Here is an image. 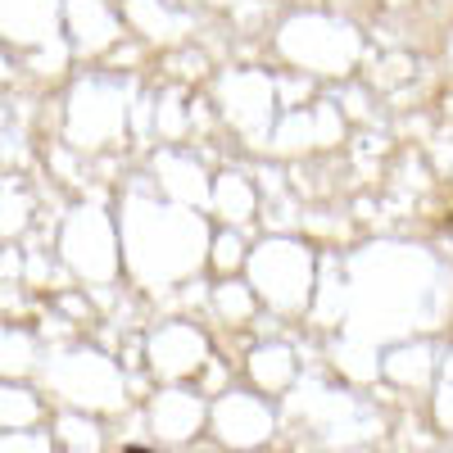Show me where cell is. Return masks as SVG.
I'll use <instances>...</instances> for the list:
<instances>
[{"mask_svg": "<svg viewBox=\"0 0 453 453\" xmlns=\"http://www.w3.org/2000/svg\"><path fill=\"white\" fill-rule=\"evenodd\" d=\"M440 232L453 241V209H444V218H440Z\"/></svg>", "mask_w": 453, "mask_h": 453, "instance_id": "1", "label": "cell"}]
</instances>
